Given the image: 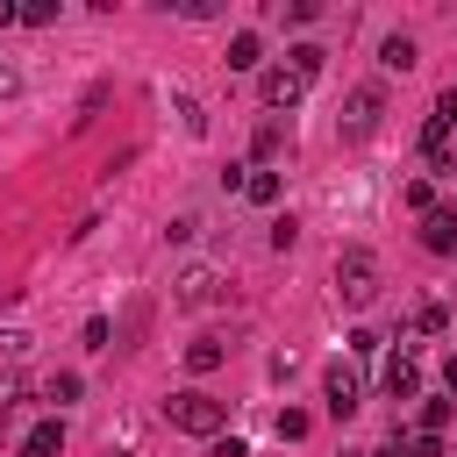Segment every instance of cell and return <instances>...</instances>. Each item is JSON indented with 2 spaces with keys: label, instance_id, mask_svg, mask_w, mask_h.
Returning <instances> with one entry per match:
<instances>
[{
  "label": "cell",
  "instance_id": "obj_15",
  "mask_svg": "<svg viewBox=\"0 0 457 457\" xmlns=\"http://www.w3.org/2000/svg\"><path fill=\"white\" fill-rule=\"evenodd\" d=\"M79 393H86V378H79V371H50V378H43V400H57V407H71Z\"/></svg>",
  "mask_w": 457,
  "mask_h": 457
},
{
  "label": "cell",
  "instance_id": "obj_9",
  "mask_svg": "<svg viewBox=\"0 0 457 457\" xmlns=\"http://www.w3.org/2000/svg\"><path fill=\"white\" fill-rule=\"evenodd\" d=\"M228 71H264V36L257 29H236L228 36Z\"/></svg>",
  "mask_w": 457,
  "mask_h": 457
},
{
  "label": "cell",
  "instance_id": "obj_27",
  "mask_svg": "<svg viewBox=\"0 0 457 457\" xmlns=\"http://www.w3.org/2000/svg\"><path fill=\"white\" fill-rule=\"evenodd\" d=\"M21 93V79H14V64H0V100H14Z\"/></svg>",
  "mask_w": 457,
  "mask_h": 457
},
{
  "label": "cell",
  "instance_id": "obj_19",
  "mask_svg": "<svg viewBox=\"0 0 457 457\" xmlns=\"http://www.w3.org/2000/svg\"><path fill=\"white\" fill-rule=\"evenodd\" d=\"M407 207H414V214H436V186H428V179H407Z\"/></svg>",
  "mask_w": 457,
  "mask_h": 457
},
{
  "label": "cell",
  "instance_id": "obj_29",
  "mask_svg": "<svg viewBox=\"0 0 457 457\" xmlns=\"http://www.w3.org/2000/svg\"><path fill=\"white\" fill-rule=\"evenodd\" d=\"M364 457H371V450H364Z\"/></svg>",
  "mask_w": 457,
  "mask_h": 457
},
{
  "label": "cell",
  "instance_id": "obj_7",
  "mask_svg": "<svg viewBox=\"0 0 457 457\" xmlns=\"http://www.w3.org/2000/svg\"><path fill=\"white\" fill-rule=\"evenodd\" d=\"M421 250H436V257H457V207H436V214H421Z\"/></svg>",
  "mask_w": 457,
  "mask_h": 457
},
{
  "label": "cell",
  "instance_id": "obj_25",
  "mask_svg": "<svg viewBox=\"0 0 457 457\" xmlns=\"http://www.w3.org/2000/svg\"><path fill=\"white\" fill-rule=\"evenodd\" d=\"M14 393H21V371H0V407H14Z\"/></svg>",
  "mask_w": 457,
  "mask_h": 457
},
{
  "label": "cell",
  "instance_id": "obj_2",
  "mask_svg": "<svg viewBox=\"0 0 457 457\" xmlns=\"http://www.w3.org/2000/svg\"><path fill=\"white\" fill-rule=\"evenodd\" d=\"M378 278H386V271H378V257H371L364 243H350V250L336 257V293H343L350 307H371V300H378Z\"/></svg>",
  "mask_w": 457,
  "mask_h": 457
},
{
  "label": "cell",
  "instance_id": "obj_12",
  "mask_svg": "<svg viewBox=\"0 0 457 457\" xmlns=\"http://www.w3.org/2000/svg\"><path fill=\"white\" fill-rule=\"evenodd\" d=\"M57 450H64V421H57V414L36 421V428L21 436V457H57Z\"/></svg>",
  "mask_w": 457,
  "mask_h": 457
},
{
  "label": "cell",
  "instance_id": "obj_26",
  "mask_svg": "<svg viewBox=\"0 0 457 457\" xmlns=\"http://www.w3.org/2000/svg\"><path fill=\"white\" fill-rule=\"evenodd\" d=\"M443 393H450V400H457V350H450V357H443Z\"/></svg>",
  "mask_w": 457,
  "mask_h": 457
},
{
  "label": "cell",
  "instance_id": "obj_17",
  "mask_svg": "<svg viewBox=\"0 0 457 457\" xmlns=\"http://www.w3.org/2000/svg\"><path fill=\"white\" fill-rule=\"evenodd\" d=\"M321 64H328V50H321V43H300V50H293V71H300L307 86L321 79Z\"/></svg>",
  "mask_w": 457,
  "mask_h": 457
},
{
  "label": "cell",
  "instance_id": "obj_13",
  "mask_svg": "<svg viewBox=\"0 0 457 457\" xmlns=\"http://www.w3.org/2000/svg\"><path fill=\"white\" fill-rule=\"evenodd\" d=\"M221 357H228V350H221V336H193V343H186V371H200V378H207V371H221Z\"/></svg>",
  "mask_w": 457,
  "mask_h": 457
},
{
  "label": "cell",
  "instance_id": "obj_20",
  "mask_svg": "<svg viewBox=\"0 0 457 457\" xmlns=\"http://www.w3.org/2000/svg\"><path fill=\"white\" fill-rule=\"evenodd\" d=\"M414 328H421V336H443V328H450V314L428 300V307H414Z\"/></svg>",
  "mask_w": 457,
  "mask_h": 457
},
{
  "label": "cell",
  "instance_id": "obj_21",
  "mask_svg": "<svg viewBox=\"0 0 457 457\" xmlns=\"http://www.w3.org/2000/svg\"><path fill=\"white\" fill-rule=\"evenodd\" d=\"M278 143H286V129H278V121H264V129H257V164H264V157H278Z\"/></svg>",
  "mask_w": 457,
  "mask_h": 457
},
{
  "label": "cell",
  "instance_id": "obj_11",
  "mask_svg": "<svg viewBox=\"0 0 457 457\" xmlns=\"http://www.w3.org/2000/svg\"><path fill=\"white\" fill-rule=\"evenodd\" d=\"M214 286H221V278H214L207 264H193V271H179V307H207V300H214Z\"/></svg>",
  "mask_w": 457,
  "mask_h": 457
},
{
  "label": "cell",
  "instance_id": "obj_8",
  "mask_svg": "<svg viewBox=\"0 0 457 457\" xmlns=\"http://www.w3.org/2000/svg\"><path fill=\"white\" fill-rule=\"evenodd\" d=\"M386 393L393 400H421V364L400 350V357H386Z\"/></svg>",
  "mask_w": 457,
  "mask_h": 457
},
{
  "label": "cell",
  "instance_id": "obj_1",
  "mask_svg": "<svg viewBox=\"0 0 457 457\" xmlns=\"http://www.w3.org/2000/svg\"><path fill=\"white\" fill-rule=\"evenodd\" d=\"M164 421H171L179 436H207V443H214V436H221V421H228V407H221L214 393H200V386H193V393H171V400H164Z\"/></svg>",
  "mask_w": 457,
  "mask_h": 457
},
{
  "label": "cell",
  "instance_id": "obj_6",
  "mask_svg": "<svg viewBox=\"0 0 457 457\" xmlns=\"http://www.w3.org/2000/svg\"><path fill=\"white\" fill-rule=\"evenodd\" d=\"M300 93H307V79H300L293 64H264V71H257V100H264V107H293Z\"/></svg>",
  "mask_w": 457,
  "mask_h": 457
},
{
  "label": "cell",
  "instance_id": "obj_4",
  "mask_svg": "<svg viewBox=\"0 0 457 457\" xmlns=\"http://www.w3.org/2000/svg\"><path fill=\"white\" fill-rule=\"evenodd\" d=\"M357 400H364V378H357L350 364H328V371H321V407H328L336 421H350Z\"/></svg>",
  "mask_w": 457,
  "mask_h": 457
},
{
  "label": "cell",
  "instance_id": "obj_23",
  "mask_svg": "<svg viewBox=\"0 0 457 457\" xmlns=\"http://www.w3.org/2000/svg\"><path fill=\"white\" fill-rule=\"evenodd\" d=\"M179 114H186V129H193V136L207 129V114H200V100H193V93H179Z\"/></svg>",
  "mask_w": 457,
  "mask_h": 457
},
{
  "label": "cell",
  "instance_id": "obj_3",
  "mask_svg": "<svg viewBox=\"0 0 457 457\" xmlns=\"http://www.w3.org/2000/svg\"><path fill=\"white\" fill-rule=\"evenodd\" d=\"M450 136H457V93H436V107H428V121H421V157L443 171L450 164Z\"/></svg>",
  "mask_w": 457,
  "mask_h": 457
},
{
  "label": "cell",
  "instance_id": "obj_10",
  "mask_svg": "<svg viewBox=\"0 0 457 457\" xmlns=\"http://www.w3.org/2000/svg\"><path fill=\"white\" fill-rule=\"evenodd\" d=\"M378 64H386V71H414V64H421V43H414V36H400V29H393V36H386V43H378Z\"/></svg>",
  "mask_w": 457,
  "mask_h": 457
},
{
  "label": "cell",
  "instance_id": "obj_28",
  "mask_svg": "<svg viewBox=\"0 0 457 457\" xmlns=\"http://www.w3.org/2000/svg\"><path fill=\"white\" fill-rule=\"evenodd\" d=\"M107 457H121V450H107Z\"/></svg>",
  "mask_w": 457,
  "mask_h": 457
},
{
  "label": "cell",
  "instance_id": "obj_16",
  "mask_svg": "<svg viewBox=\"0 0 457 457\" xmlns=\"http://www.w3.org/2000/svg\"><path fill=\"white\" fill-rule=\"evenodd\" d=\"M450 414H457V400L443 393V400H421V436H443L450 428Z\"/></svg>",
  "mask_w": 457,
  "mask_h": 457
},
{
  "label": "cell",
  "instance_id": "obj_22",
  "mask_svg": "<svg viewBox=\"0 0 457 457\" xmlns=\"http://www.w3.org/2000/svg\"><path fill=\"white\" fill-rule=\"evenodd\" d=\"M293 236H300V221H293V214H278V221H271V250H293Z\"/></svg>",
  "mask_w": 457,
  "mask_h": 457
},
{
  "label": "cell",
  "instance_id": "obj_14",
  "mask_svg": "<svg viewBox=\"0 0 457 457\" xmlns=\"http://www.w3.org/2000/svg\"><path fill=\"white\" fill-rule=\"evenodd\" d=\"M243 200H250V207H278V171L250 164V179H243Z\"/></svg>",
  "mask_w": 457,
  "mask_h": 457
},
{
  "label": "cell",
  "instance_id": "obj_18",
  "mask_svg": "<svg viewBox=\"0 0 457 457\" xmlns=\"http://www.w3.org/2000/svg\"><path fill=\"white\" fill-rule=\"evenodd\" d=\"M307 428H314V414H307V407H278V443H300Z\"/></svg>",
  "mask_w": 457,
  "mask_h": 457
},
{
  "label": "cell",
  "instance_id": "obj_5",
  "mask_svg": "<svg viewBox=\"0 0 457 457\" xmlns=\"http://www.w3.org/2000/svg\"><path fill=\"white\" fill-rule=\"evenodd\" d=\"M378 114H386V93H378V86H357L350 107H343V136H350V143L378 136Z\"/></svg>",
  "mask_w": 457,
  "mask_h": 457
},
{
  "label": "cell",
  "instance_id": "obj_24",
  "mask_svg": "<svg viewBox=\"0 0 457 457\" xmlns=\"http://www.w3.org/2000/svg\"><path fill=\"white\" fill-rule=\"evenodd\" d=\"M207 457H250V450H243V436H214V443H207Z\"/></svg>",
  "mask_w": 457,
  "mask_h": 457
}]
</instances>
